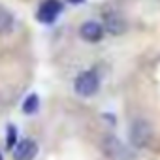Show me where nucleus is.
Masks as SVG:
<instances>
[{
    "label": "nucleus",
    "instance_id": "3",
    "mask_svg": "<svg viewBox=\"0 0 160 160\" xmlns=\"http://www.w3.org/2000/svg\"><path fill=\"white\" fill-rule=\"evenodd\" d=\"M102 152L104 156H108L109 160H128V149L124 147V143L113 136V134H108L104 139H102Z\"/></svg>",
    "mask_w": 160,
    "mask_h": 160
},
{
    "label": "nucleus",
    "instance_id": "4",
    "mask_svg": "<svg viewBox=\"0 0 160 160\" xmlns=\"http://www.w3.org/2000/svg\"><path fill=\"white\" fill-rule=\"evenodd\" d=\"M62 12V2L60 0H43L36 12V19L43 25H53Z\"/></svg>",
    "mask_w": 160,
    "mask_h": 160
},
{
    "label": "nucleus",
    "instance_id": "8",
    "mask_svg": "<svg viewBox=\"0 0 160 160\" xmlns=\"http://www.w3.org/2000/svg\"><path fill=\"white\" fill-rule=\"evenodd\" d=\"M13 15L10 10H6L4 6H0V34H10L13 30Z\"/></svg>",
    "mask_w": 160,
    "mask_h": 160
},
{
    "label": "nucleus",
    "instance_id": "10",
    "mask_svg": "<svg viewBox=\"0 0 160 160\" xmlns=\"http://www.w3.org/2000/svg\"><path fill=\"white\" fill-rule=\"evenodd\" d=\"M15 145H17V128L13 124H8V128H6V147L10 151H13Z\"/></svg>",
    "mask_w": 160,
    "mask_h": 160
},
{
    "label": "nucleus",
    "instance_id": "12",
    "mask_svg": "<svg viewBox=\"0 0 160 160\" xmlns=\"http://www.w3.org/2000/svg\"><path fill=\"white\" fill-rule=\"evenodd\" d=\"M0 160H4V158H2V152H0Z\"/></svg>",
    "mask_w": 160,
    "mask_h": 160
},
{
    "label": "nucleus",
    "instance_id": "6",
    "mask_svg": "<svg viewBox=\"0 0 160 160\" xmlns=\"http://www.w3.org/2000/svg\"><path fill=\"white\" fill-rule=\"evenodd\" d=\"M102 27H104V30L108 34L119 36V34H122L126 30V21H124V17L121 13L108 10V12L102 13Z\"/></svg>",
    "mask_w": 160,
    "mask_h": 160
},
{
    "label": "nucleus",
    "instance_id": "7",
    "mask_svg": "<svg viewBox=\"0 0 160 160\" xmlns=\"http://www.w3.org/2000/svg\"><path fill=\"white\" fill-rule=\"evenodd\" d=\"M38 154V143L30 138L17 141L13 147V160H34Z\"/></svg>",
    "mask_w": 160,
    "mask_h": 160
},
{
    "label": "nucleus",
    "instance_id": "1",
    "mask_svg": "<svg viewBox=\"0 0 160 160\" xmlns=\"http://www.w3.org/2000/svg\"><path fill=\"white\" fill-rule=\"evenodd\" d=\"M102 81L96 70H83L79 72L73 79V91L81 98H92L100 92Z\"/></svg>",
    "mask_w": 160,
    "mask_h": 160
},
{
    "label": "nucleus",
    "instance_id": "11",
    "mask_svg": "<svg viewBox=\"0 0 160 160\" xmlns=\"http://www.w3.org/2000/svg\"><path fill=\"white\" fill-rule=\"evenodd\" d=\"M68 2H70V4H83L85 0H68Z\"/></svg>",
    "mask_w": 160,
    "mask_h": 160
},
{
    "label": "nucleus",
    "instance_id": "9",
    "mask_svg": "<svg viewBox=\"0 0 160 160\" xmlns=\"http://www.w3.org/2000/svg\"><path fill=\"white\" fill-rule=\"evenodd\" d=\"M38 109H40V98H38L36 92H32V94H28V96L25 98V102H23V113H25V115H34Z\"/></svg>",
    "mask_w": 160,
    "mask_h": 160
},
{
    "label": "nucleus",
    "instance_id": "2",
    "mask_svg": "<svg viewBox=\"0 0 160 160\" xmlns=\"http://www.w3.org/2000/svg\"><path fill=\"white\" fill-rule=\"evenodd\" d=\"M128 139H130V145L134 149H145L149 147L151 139H152V126L149 121L145 119H136L130 128H128Z\"/></svg>",
    "mask_w": 160,
    "mask_h": 160
},
{
    "label": "nucleus",
    "instance_id": "5",
    "mask_svg": "<svg viewBox=\"0 0 160 160\" xmlns=\"http://www.w3.org/2000/svg\"><path fill=\"white\" fill-rule=\"evenodd\" d=\"M104 36H106V30H104L102 23H98V21H85L79 27V38L87 43H98L104 40Z\"/></svg>",
    "mask_w": 160,
    "mask_h": 160
}]
</instances>
